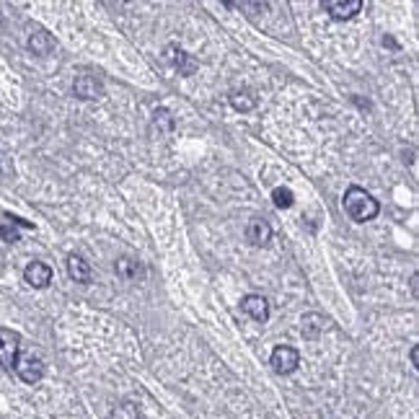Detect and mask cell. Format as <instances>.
I'll return each mask as SVG.
<instances>
[{
	"label": "cell",
	"mask_w": 419,
	"mask_h": 419,
	"mask_svg": "<svg viewBox=\"0 0 419 419\" xmlns=\"http://www.w3.org/2000/svg\"><path fill=\"white\" fill-rule=\"evenodd\" d=\"M23 279H26L31 288L42 290V288H47V285L52 282V269H49V264H45V262H31L29 267L23 269Z\"/></svg>",
	"instance_id": "obj_9"
},
{
	"label": "cell",
	"mask_w": 419,
	"mask_h": 419,
	"mask_svg": "<svg viewBox=\"0 0 419 419\" xmlns=\"http://www.w3.org/2000/svg\"><path fill=\"white\" fill-rule=\"evenodd\" d=\"M344 210H347V215L352 220L368 223L381 212V205H378V199L372 197L370 192H365L362 186H349L347 192H344Z\"/></svg>",
	"instance_id": "obj_1"
},
{
	"label": "cell",
	"mask_w": 419,
	"mask_h": 419,
	"mask_svg": "<svg viewBox=\"0 0 419 419\" xmlns=\"http://www.w3.org/2000/svg\"><path fill=\"white\" fill-rule=\"evenodd\" d=\"M68 275H70V279H75V282H91V267H88V262H83L81 256L78 254H70L68 256Z\"/></svg>",
	"instance_id": "obj_11"
},
{
	"label": "cell",
	"mask_w": 419,
	"mask_h": 419,
	"mask_svg": "<svg viewBox=\"0 0 419 419\" xmlns=\"http://www.w3.org/2000/svg\"><path fill=\"white\" fill-rule=\"evenodd\" d=\"M246 238H249L251 246L262 249V246H267L272 241V225L264 218H251L249 225H246Z\"/></svg>",
	"instance_id": "obj_8"
},
{
	"label": "cell",
	"mask_w": 419,
	"mask_h": 419,
	"mask_svg": "<svg viewBox=\"0 0 419 419\" xmlns=\"http://www.w3.org/2000/svg\"><path fill=\"white\" fill-rule=\"evenodd\" d=\"M13 370H16V375L21 378L23 383L34 385V383H39V381L45 378V362L39 360L36 355H31V352H23V355L18 352Z\"/></svg>",
	"instance_id": "obj_2"
},
{
	"label": "cell",
	"mask_w": 419,
	"mask_h": 419,
	"mask_svg": "<svg viewBox=\"0 0 419 419\" xmlns=\"http://www.w3.org/2000/svg\"><path fill=\"white\" fill-rule=\"evenodd\" d=\"M16 357H18V337L13 331L0 329V372L13 370Z\"/></svg>",
	"instance_id": "obj_5"
},
{
	"label": "cell",
	"mask_w": 419,
	"mask_h": 419,
	"mask_svg": "<svg viewBox=\"0 0 419 419\" xmlns=\"http://www.w3.org/2000/svg\"><path fill=\"white\" fill-rule=\"evenodd\" d=\"M29 49L34 55H39V58H45V55H49L55 49V39H52V34H47L45 29H39L36 34L29 36Z\"/></svg>",
	"instance_id": "obj_12"
},
{
	"label": "cell",
	"mask_w": 419,
	"mask_h": 419,
	"mask_svg": "<svg viewBox=\"0 0 419 419\" xmlns=\"http://www.w3.org/2000/svg\"><path fill=\"white\" fill-rule=\"evenodd\" d=\"M324 324H326L324 316L305 314V316H303V324H301L303 337H305V339H316L318 334H321V331H324Z\"/></svg>",
	"instance_id": "obj_13"
},
{
	"label": "cell",
	"mask_w": 419,
	"mask_h": 419,
	"mask_svg": "<svg viewBox=\"0 0 419 419\" xmlns=\"http://www.w3.org/2000/svg\"><path fill=\"white\" fill-rule=\"evenodd\" d=\"M231 106L236 109V112H251V109L256 106L254 91H249V88L233 91V93H231Z\"/></svg>",
	"instance_id": "obj_15"
},
{
	"label": "cell",
	"mask_w": 419,
	"mask_h": 419,
	"mask_svg": "<svg viewBox=\"0 0 419 419\" xmlns=\"http://www.w3.org/2000/svg\"><path fill=\"white\" fill-rule=\"evenodd\" d=\"M321 8L337 21H349L362 11V0H324Z\"/></svg>",
	"instance_id": "obj_4"
},
{
	"label": "cell",
	"mask_w": 419,
	"mask_h": 419,
	"mask_svg": "<svg viewBox=\"0 0 419 419\" xmlns=\"http://www.w3.org/2000/svg\"><path fill=\"white\" fill-rule=\"evenodd\" d=\"M109 419H140V409H138V404H132V401H122V404H116V407L112 409Z\"/></svg>",
	"instance_id": "obj_16"
},
{
	"label": "cell",
	"mask_w": 419,
	"mask_h": 419,
	"mask_svg": "<svg viewBox=\"0 0 419 419\" xmlns=\"http://www.w3.org/2000/svg\"><path fill=\"white\" fill-rule=\"evenodd\" d=\"M116 275H119L122 279H127V282H132V279H138L140 275H142V267H140L138 259L122 256V259L116 262Z\"/></svg>",
	"instance_id": "obj_14"
},
{
	"label": "cell",
	"mask_w": 419,
	"mask_h": 419,
	"mask_svg": "<svg viewBox=\"0 0 419 419\" xmlns=\"http://www.w3.org/2000/svg\"><path fill=\"white\" fill-rule=\"evenodd\" d=\"M153 127H161L163 132H168V129L174 127V119H171V112H168V109H158V112L153 114Z\"/></svg>",
	"instance_id": "obj_18"
},
{
	"label": "cell",
	"mask_w": 419,
	"mask_h": 419,
	"mask_svg": "<svg viewBox=\"0 0 419 419\" xmlns=\"http://www.w3.org/2000/svg\"><path fill=\"white\" fill-rule=\"evenodd\" d=\"M241 308L254 318L256 324H267L269 321V303L264 295H246L241 301Z\"/></svg>",
	"instance_id": "obj_10"
},
{
	"label": "cell",
	"mask_w": 419,
	"mask_h": 419,
	"mask_svg": "<svg viewBox=\"0 0 419 419\" xmlns=\"http://www.w3.org/2000/svg\"><path fill=\"white\" fill-rule=\"evenodd\" d=\"M166 60L171 62V68L179 70V75H194L197 73V60L192 55H186L181 47H166Z\"/></svg>",
	"instance_id": "obj_6"
},
{
	"label": "cell",
	"mask_w": 419,
	"mask_h": 419,
	"mask_svg": "<svg viewBox=\"0 0 419 419\" xmlns=\"http://www.w3.org/2000/svg\"><path fill=\"white\" fill-rule=\"evenodd\" d=\"M269 362H272L275 372H279V375H290V372L298 370V365H301V355H298V349L295 347L279 344V347H275Z\"/></svg>",
	"instance_id": "obj_3"
},
{
	"label": "cell",
	"mask_w": 419,
	"mask_h": 419,
	"mask_svg": "<svg viewBox=\"0 0 419 419\" xmlns=\"http://www.w3.org/2000/svg\"><path fill=\"white\" fill-rule=\"evenodd\" d=\"M272 199H275V207L290 210V207H292V202H295V194H292L288 186H277V189L272 192Z\"/></svg>",
	"instance_id": "obj_17"
},
{
	"label": "cell",
	"mask_w": 419,
	"mask_h": 419,
	"mask_svg": "<svg viewBox=\"0 0 419 419\" xmlns=\"http://www.w3.org/2000/svg\"><path fill=\"white\" fill-rule=\"evenodd\" d=\"M0 236H3L8 244H16V241H18V231H16L13 225H0Z\"/></svg>",
	"instance_id": "obj_19"
},
{
	"label": "cell",
	"mask_w": 419,
	"mask_h": 419,
	"mask_svg": "<svg viewBox=\"0 0 419 419\" xmlns=\"http://www.w3.org/2000/svg\"><path fill=\"white\" fill-rule=\"evenodd\" d=\"M409 357H411V365L417 368V365H419V360H417V347H411V352H409Z\"/></svg>",
	"instance_id": "obj_20"
},
{
	"label": "cell",
	"mask_w": 419,
	"mask_h": 419,
	"mask_svg": "<svg viewBox=\"0 0 419 419\" xmlns=\"http://www.w3.org/2000/svg\"><path fill=\"white\" fill-rule=\"evenodd\" d=\"M73 93L83 99V101H93V99H99V96H104V86L99 78H93V75H78L75 83H73Z\"/></svg>",
	"instance_id": "obj_7"
}]
</instances>
